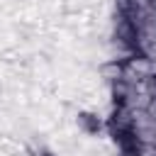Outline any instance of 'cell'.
<instances>
[{"instance_id":"obj_1","label":"cell","mask_w":156,"mask_h":156,"mask_svg":"<svg viewBox=\"0 0 156 156\" xmlns=\"http://www.w3.org/2000/svg\"><path fill=\"white\" fill-rule=\"evenodd\" d=\"M78 127L85 132V134H95L100 129V119L93 115V112H80L78 115Z\"/></svg>"},{"instance_id":"obj_2","label":"cell","mask_w":156,"mask_h":156,"mask_svg":"<svg viewBox=\"0 0 156 156\" xmlns=\"http://www.w3.org/2000/svg\"><path fill=\"white\" fill-rule=\"evenodd\" d=\"M41 156H54V154H49V151H46V154H41Z\"/></svg>"}]
</instances>
